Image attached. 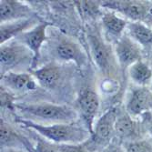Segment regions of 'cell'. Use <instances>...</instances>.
I'll return each mask as SVG.
<instances>
[{
    "label": "cell",
    "mask_w": 152,
    "mask_h": 152,
    "mask_svg": "<svg viewBox=\"0 0 152 152\" xmlns=\"http://www.w3.org/2000/svg\"><path fill=\"white\" fill-rule=\"evenodd\" d=\"M88 42L90 45L91 55L96 64L101 72L110 75L113 68V55L109 45L106 44L98 32L90 31L88 33Z\"/></svg>",
    "instance_id": "cell-5"
},
{
    "label": "cell",
    "mask_w": 152,
    "mask_h": 152,
    "mask_svg": "<svg viewBox=\"0 0 152 152\" xmlns=\"http://www.w3.org/2000/svg\"><path fill=\"white\" fill-rule=\"evenodd\" d=\"M35 23V19L31 18L1 24V27H0V44L3 45L10 41L13 37L23 34L25 30H26L30 26H32V24Z\"/></svg>",
    "instance_id": "cell-17"
},
{
    "label": "cell",
    "mask_w": 152,
    "mask_h": 152,
    "mask_svg": "<svg viewBox=\"0 0 152 152\" xmlns=\"http://www.w3.org/2000/svg\"><path fill=\"white\" fill-rule=\"evenodd\" d=\"M60 152H84V144H59L58 145Z\"/></svg>",
    "instance_id": "cell-24"
},
{
    "label": "cell",
    "mask_w": 152,
    "mask_h": 152,
    "mask_svg": "<svg viewBox=\"0 0 152 152\" xmlns=\"http://www.w3.org/2000/svg\"><path fill=\"white\" fill-rule=\"evenodd\" d=\"M128 35L146 49L152 48V30L141 22H130L127 26Z\"/></svg>",
    "instance_id": "cell-18"
},
{
    "label": "cell",
    "mask_w": 152,
    "mask_h": 152,
    "mask_svg": "<svg viewBox=\"0 0 152 152\" xmlns=\"http://www.w3.org/2000/svg\"><path fill=\"white\" fill-rule=\"evenodd\" d=\"M15 106L13 104V98L12 96L6 90L4 87L1 86V107H7V108H13Z\"/></svg>",
    "instance_id": "cell-25"
},
{
    "label": "cell",
    "mask_w": 152,
    "mask_h": 152,
    "mask_svg": "<svg viewBox=\"0 0 152 152\" xmlns=\"http://www.w3.org/2000/svg\"><path fill=\"white\" fill-rule=\"evenodd\" d=\"M33 12L29 7L15 0H2L0 3L1 24L31 18Z\"/></svg>",
    "instance_id": "cell-12"
},
{
    "label": "cell",
    "mask_w": 152,
    "mask_h": 152,
    "mask_svg": "<svg viewBox=\"0 0 152 152\" xmlns=\"http://www.w3.org/2000/svg\"><path fill=\"white\" fill-rule=\"evenodd\" d=\"M15 107L24 114L31 115L33 117L48 121L67 123L74 120L77 117V113L72 108L62 105L38 103L31 105L18 104L15 105Z\"/></svg>",
    "instance_id": "cell-2"
},
{
    "label": "cell",
    "mask_w": 152,
    "mask_h": 152,
    "mask_svg": "<svg viewBox=\"0 0 152 152\" xmlns=\"http://www.w3.org/2000/svg\"><path fill=\"white\" fill-rule=\"evenodd\" d=\"M115 53L123 70L129 68L134 63L141 60L142 58L140 46L128 34L123 35L115 43Z\"/></svg>",
    "instance_id": "cell-6"
},
{
    "label": "cell",
    "mask_w": 152,
    "mask_h": 152,
    "mask_svg": "<svg viewBox=\"0 0 152 152\" xmlns=\"http://www.w3.org/2000/svg\"><path fill=\"white\" fill-rule=\"evenodd\" d=\"M118 117L116 108H110L96 121L90 141L94 147L100 146L105 148L109 145L113 133H115V122Z\"/></svg>",
    "instance_id": "cell-7"
},
{
    "label": "cell",
    "mask_w": 152,
    "mask_h": 152,
    "mask_svg": "<svg viewBox=\"0 0 152 152\" xmlns=\"http://www.w3.org/2000/svg\"><path fill=\"white\" fill-rule=\"evenodd\" d=\"M129 22L114 13H106L102 17V25L105 31V37L108 42H117L123 36V31L127 28Z\"/></svg>",
    "instance_id": "cell-14"
},
{
    "label": "cell",
    "mask_w": 152,
    "mask_h": 152,
    "mask_svg": "<svg viewBox=\"0 0 152 152\" xmlns=\"http://www.w3.org/2000/svg\"><path fill=\"white\" fill-rule=\"evenodd\" d=\"M100 5L119 12L132 22L150 23L152 21L151 1H102Z\"/></svg>",
    "instance_id": "cell-4"
},
{
    "label": "cell",
    "mask_w": 152,
    "mask_h": 152,
    "mask_svg": "<svg viewBox=\"0 0 152 152\" xmlns=\"http://www.w3.org/2000/svg\"><path fill=\"white\" fill-rule=\"evenodd\" d=\"M18 123L26 128L30 129L44 139L57 144H81L88 140L90 133L88 129H83L75 124L59 123L50 126H44L31 120L23 118L16 119Z\"/></svg>",
    "instance_id": "cell-1"
},
{
    "label": "cell",
    "mask_w": 152,
    "mask_h": 152,
    "mask_svg": "<svg viewBox=\"0 0 152 152\" xmlns=\"http://www.w3.org/2000/svg\"><path fill=\"white\" fill-rule=\"evenodd\" d=\"M104 152H126L121 147L109 144L108 147L104 150Z\"/></svg>",
    "instance_id": "cell-27"
},
{
    "label": "cell",
    "mask_w": 152,
    "mask_h": 152,
    "mask_svg": "<svg viewBox=\"0 0 152 152\" xmlns=\"http://www.w3.org/2000/svg\"><path fill=\"white\" fill-rule=\"evenodd\" d=\"M33 58V53L24 43L10 40L1 45L0 49L1 76L26 63H29L31 67Z\"/></svg>",
    "instance_id": "cell-3"
},
{
    "label": "cell",
    "mask_w": 152,
    "mask_h": 152,
    "mask_svg": "<svg viewBox=\"0 0 152 152\" xmlns=\"http://www.w3.org/2000/svg\"><path fill=\"white\" fill-rule=\"evenodd\" d=\"M55 55L60 60L74 62L78 67H82L87 64L85 52L77 43L68 37H60L57 40Z\"/></svg>",
    "instance_id": "cell-11"
},
{
    "label": "cell",
    "mask_w": 152,
    "mask_h": 152,
    "mask_svg": "<svg viewBox=\"0 0 152 152\" xmlns=\"http://www.w3.org/2000/svg\"><path fill=\"white\" fill-rule=\"evenodd\" d=\"M49 26L48 23H40L37 25L29 31L24 32L20 35L22 42L30 49L33 53V62L30 67V71L37 69L39 59H40V50L44 42L47 40V28Z\"/></svg>",
    "instance_id": "cell-9"
},
{
    "label": "cell",
    "mask_w": 152,
    "mask_h": 152,
    "mask_svg": "<svg viewBox=\"0 0 152 152\" xmlns=\"http://www.w3.org/2000/svg\"><path fill=\"white\" fill-rule=\"evenodd\" d=\"M151 91H152V86H151Z\"/></svg>",
    "instance_id": "cell-28"
},
{
    "label": "cell",
    "mask_w": 152,
    "mask_h": 152,
    "mask_svg": "<svg viewBox=\"0 0 152 152\" xmlns=\"http://www.w3.org/2000/svg\"><path fill=\"white\" fill-rule=\"evenodd\" d=\"M126 152H152V140H136L126 145Z\"/></svg>",
    "instance_id": "cell-21"
},
{
    "label": "cell",
    "mask_w": 152,
    "mask_h": 152,
    "mask_svg": "<svg viewBox=\"0 0 152 152\" xmlns=\"http://www.w3.org/2000/svg\"><path fill=\"white\" fill-rule=\"evenodd\" d=\"M140 126L127 112L118 115L115 122V133L121 140H136Z\"/></svg>",
    "instance_id": "cell-16"
},
{
    "label": "cell",
    "mask_w": 152,
    "mask_h": 152,
    "mask_svg": "<svg viewBox=\"0 0 152 152\" xmlns=\"http://www.w3.org/2000/svg\"><path fill=\"white\" fill-rule=\"evenodd\" d=\"M77 105L81 111V115L84 120L87 129L89 131L90 136L94 131V119L99 108V96L91 88H83L77 96Z\"/></svg>",
    "instance_id": "cell-8"
},
{
    "label": "cell",
    "mask_w": 152,
    "mask_h": 152,
    "mask_svg": "<svg viewBox=\"0 0 152 152\" xmlns=\"http://www.w3.org/2000/svg\"><path fill=\"white\" fill-rule=\"evenodd\" d=\"M31 74L37 79L39 84L45 88H55L62 78V68L57 65L48 64L31 71Z\"/></svg>",
    "instance_id": "cell-15"
},
{
    "label": "cell",
    "mask_w": 152,
    "mask_h": 152,
    "mask_svg": "<svg viewBox=\"0 0 152 152\" xmlns=\"http://www.w3.org/2000/svg\"><path fill=\"white\" fill-rule=\"evenodd\" d=\"M1 82L7 88L18 93L35 90L37 88L36 81L32 76L26 73L7 72L1 76Z\"/></svg>",
    "instance_id": "cell-13"
},
{
    "label": "cell",
    "mask_w": 152,
    "mask_h": 152,
    "mask_svg": "<svg viewBox=\"0 0 152 152\" xmlns=\"http://www.w3.org/2000/svg\"><path fill=\"white\" fill-rule=\"evenodd\" d=\"M129 73L131 79L140 87H145L152 79V69L142 60L137 61L129 66Z\"/></svg>",
    "instance_id": "cell-19"
},
{
    "label": "cell",
    "mask_w": 152,
    "mask_h": 152,
    "mask_svg": "<svg viewBox=\"0 0 152 152\" xmlns=\"http://www.w3.org/2000/svg\"><path fill=\"white\" fill-rule=\"evenodd\" d=\"M0 140H1V148L11 145L18 140V136L10 127V125L1 118V127H0Z\"/></svg>",
    "instance_id": "cell-20"
},
{
    "label": "cell",
    "mask_w": 152,
    "mask_h": 152,
    "mask_svg": "<svg viewBox=\"0 0 152 152\" xmlns=\"http://www.w3.org/2000/svg\"><path fill=\"white\" fill-rule=\"evenodd\" d=\"M34 152H60L58 145L54 144L49 140L42 137H37V144L34 148Z\"/></svg>",
    "instance_id": "cell-23"
},
{
    "label": "cell",
    "mask_w": 152,
    "mask_h": 152,
    "mask_svg": "<svg viewBox=\"0 0 152 152\" xmlns=\"http://www.w3.org/2000/svg\"><path fill=\"white\" fill-rule=\"evenodd\" d=\"M143 117V123L144 126L147 129L148 132L152 137V113L151 112H147L142 115Z\"/></svg>",
    "instance_id": "cell-26"
},
{
    "label": "cell",
    "mask_w": 152,
    "mask_h": 152,
    "mask_svg": "<svg viewBox=\"0 0 152 152\" xmlns=\"http://www.w3.org/2000/svg\"><path fill=\"white\" fill-rule=\"evenodd\" d=\"M99 3L95 1H76V6L81 12V15L86 18L95 17L99 13Z\"/></svg>",
    "instance_id": "cell-22"
},
{
    "label": "cell",
    "mask_w": 152,
    "mask_h": 152,
    "mask_svg": "<svg viewBox=\"0 0 152 152\" xmlns=\"http://www.w3.org/2000/svg\"><path fill=\"white\" fill-rule=\"evenodd\" d=\"M152 110V91L146 87L132 89L126 104V112L132 118L142 116Z\"/></svg>",
    "instance_id": "cell-10"
}]
</instances>
